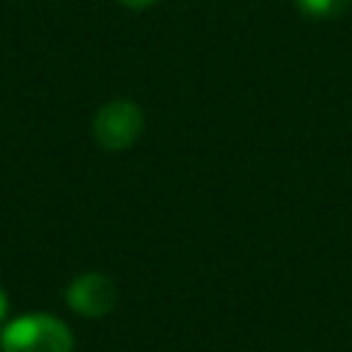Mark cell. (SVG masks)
Instances as JSON below:
<instances>
[{
  "label": "cell",
  "instance_id": "2",
  "mask_svg": "<svg viewBox=\"0 0 352 352\" xmlns=\"http://www.w3.org/2000/svg\"><path fill=\"white\" fill-rule=\"evenodd\" d=\"M91 132H94V140L99 143V148L124 151L143 132V110L132 99H113L96 110Z\"/></svg>",
  "mask_w": 352,
  "mask_h": 352
},
{
  "label": "cell",
  "instance_id": "3",
  "mask_svg": "<svg viewBox=\"0 0 352 352\" xmlns=\"http://www.w3.org/2000/svg\"><path fill=\"white\" fill-rule=\"evenodd\" d=\"M118 302L116 280L104 272H82L66 286V305L88 319H99L110 314Z\"/></svg>",
  "mask_w": 352,
  "mask_h": 352
},
{
  "label": "cell",
  "instance_id": "5",
  "mask_svg": "<svg viewBox=\"0 0 352 352\" xmlns=\"http://www.w3.org/2000/svg\"><path fill=\"white\" fill-rule=\"evenodd\" d=\"M124 8H132V11H143V8H151L157 0H118Z\"/></svg>",
  "mask_w": 352,
  "mask_h": 352
},
{
  "label": "cell",
  "instance_id": "1",
  "mask_svg": "<svg viewBox=\"0 0 352 352\" xmlns=\"http://www.w3.org/2000/svg\"><path fill=\"white\" fill-rule=\"evenodd\" d=\"M3 352H72L74 338L66 322L52 314H22L3 327Z\"/></svg>",
  "mask_w": 352,
  "mask_h": 352
},
{
  "label": "cell",
  "instance_id": "4",
  "mask_svg": "<svg viewBox=\"0 0 352 352\" xmlns=\"http://www.w3.org/2000/svg\"><path fill=\"white\" fill-rule=\"evenodd\" d=\"M294 6L308 19H336V16L346 14L352 0H294Z\"/></svg>",
  "mask_w": 352,
  "mask_h": 352
},
{
  "label": "cell",
  "instance_id": "6",
  "mask_svg": "<svg viewBox=\"0 0 352 352\" xmlns=\"http://www.w3.org/2000/svg\"><path fill=\"white\" fill-rule=\"evenodd\" d=\"M6 314H8V297H6V289L0 286V322L6 319Z\"/></svg>",
  "mask_w": 352,
  "mask_h": 352
}]
</instances>
